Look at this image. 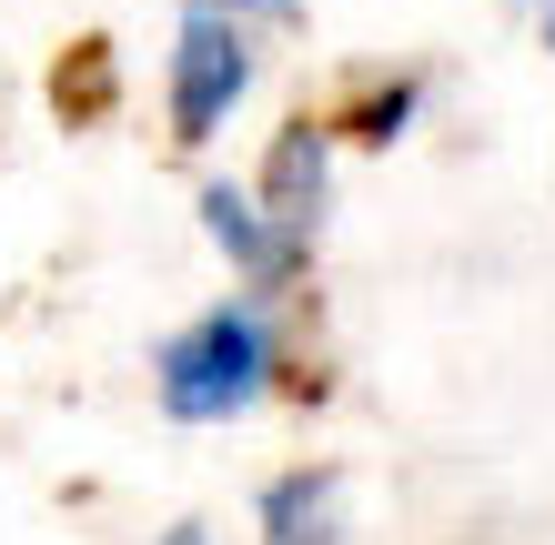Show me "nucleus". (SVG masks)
I'll return each instance as SVG.
<instances>
[{
  "label": "nucleus",
  "instance_id": "obj_1",
  "mask_svg": "<svg viewBox=\"0 0 555 545\" xmlns=\"http://www.w3.org/2000/svg\"><path fill=\"white\" fill-rule=\"evenodd\" d=\"M293 374V334H283V303H253V294H222L203 303L192 324L162 334L152 354V404L162 425L182 434H212V425H243V414H263Z\"/></svg>",
  "mask_w": 555,
  "mask_h": 545
},
{
  "label": "nucleus",
  "instance_id": "obj_2",
  "mask_svg": "<svg viewBox=\"0 0 555 545\" xmlns=\"http://www.w3.org/2000/svg\"><path fill=\"white\" fill-rule=\"evenodd\" d=\"M253 81H263V30L212 21V11L172 21V51H162V121H172L182 152H203V142L233 132V112L253 102Z\"/></svg>",
  "mask_w": 555,
  "mask_h": 545
},
{
  "label": "nucleus",
  "instance_id": "obj_3",
  "mask_svg": "<svg viewBox=\"0 0 555 545\" xmlns=\"http://www.w3.org/2000/svg\"><path fill=\"white\" fill-rule=\"evenodd\" d=\"M192 212H203V243L233 263V294H253V303H293V294H304L313 252H304V243H293L283 222L263 212V192H253V182L212 172L203 192H192Z\"/></svg>",
  "mask_w": 555,
  "mask_h": 545
},
{
  "label": "nucleus",
  "instance_id": "obj_4",
  "mask_svg": "<svg viewBox=\"0 0 555 545\" xmlns=\"http://www.w3.org/2000/svg\"><path fill=\"white\" fill-rule=\"evenodd\" d=\"M334 163H344V121H283V132L263 142V172H253V192H263V212L283 222L293 243H323V212H334Z\"/></svg>",
  "mask_w": 555,
  "mask_h": 545
},
{
  "label": "nucleus",
  "instance_id": "obj_5",
  "mask_svg": "<svg viewBox=\"0 0 555 545\" xmlns=\"http://www.w3.org/2000/svg\"><path fill=\"white\" fill-rule=\"evenodd\" d=\"M344 516H353L344 465H293L253 495V545H344Z\"/></svg>",
  "mask_w": 555,
  "mask_h": 545
},
{
  "label": "nucleus",
  "instance_id": "obj_6",
  "mask_svg": "<svg viewBox=\"0 0 555 545\" xmlns=\"http://www.w3.org/2000/svg\"><path fill=\"white\" fill-rule=\"evenodd\" d=\"M424 102H435V72H384L353 112H334L344 121V142H404L414 121H424Z\"/></svg>",
  "mask_w": 555,
  "mask_h": 545
},
{
  "label": "nucleus",
  "instance_id": "obj_7",
  "mask_svg": "<svg viewBox=\"0 0 555 545\" xmlns=\"http://www.w3.org/2000/svg\"><path fill=\"white\" fill-rule=\"evenodd\" d=\"M182 11H212V21H243V30H293L304 0H182Z\"/></svg>",
  "mask_w": 555,
  "mask_h": 545
},
{
  "label": "nucleus",
  "instance_id": "obj_8",
  "mask_svg": "<svg viewBox=\"0 0 555 545\" xmlns=\"http://www.w3.org/2000/svg\"><path fill=\"white\" fill-rule=\"evenodd\" d=\"M152 545H222V535H212V525H162Z\"/></svg>",
  "mask_w": 555,
  "mask_h": 545
},
{
  "label": "nucleus",
  "instance_id": "obj_9",
  "mask_svg": "<svg viewBox=\"0 0 555 545\" xmlns=\"http://www.w3.org/2000/svg\"><path fill=\"white\" fill-rule=\"evenodd\" d=\"M526 11H535V41L555 51V0H526Z\"/></svg>",
  "mask_w": 555,
  "mask_h": 545
}]
</instances>
